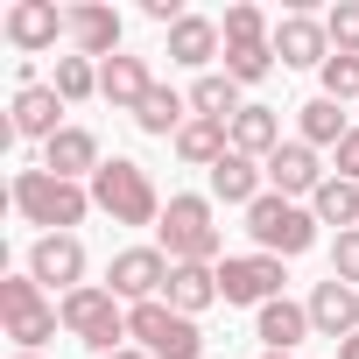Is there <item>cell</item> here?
<instances>
[{
	"mask_svg": "<svg viewBox=\"0 0 359 359\" xmlns=\"http://www.w3.org/2000/svg\"><path fill=\"white\" fill-rule=\"evenodd\" d=\"M50 85H57L64 106H85V99H99V64H92V57H57Z\"/></svg>",
	"mask_w": 359,
	"mask_h": 359,
	"instance_id": "30",
	"label": "cell"
},
{
	"mask_svg": "<svg viewBox=\"0 0 359 359\" xmlns=\"http://www.w3.org/2000/svg\"><path fill=\"white\" fill-rule=\"evenodd\" d=\"M275 148H282V113H275V106H240V120H233V155L268 162Z\"/></svg>",
	"mask_w": 359,
	"mask_h": 359,
	"instance_id": "27",
	"label": "cell"
},
{
	"mask_svg": "<svg viewBox=\"0 0 359 359\" xmlns=\"http://www.w3.org/2000/svg\"><path fill=\"white\" fill-rule=\"evenodd\" d=\"M254 198H268V169L254 162V155H226L219 169H212V205H254Z\"/></svg>",
	"mask_w": 359,
	"mask_h": 359,
	"instance_id": "22",
	"label": "cell"
},
{
	"mask_svg": "<svg viewBox=\"0 0 359 359\" xmlns=\"http://www.w3.org/2000/svg\"><path fill=\"white\" fill-rule=\"evenodd\" d=\"M338 176H352V184H359V127L338 141Z\"/></svg>",
	"mask_w": 359,
	"mask_h": 359,
	"instance_id": "34",
	"label": "cell"
},
{
	"mask_svg": "<svg viewBox=\"0 0 359 359\" xmlns=\"http://www.w3.org/2000/svg\"><path fill=\"white\" fill-rule=\"evenodd\" d=\"M324 36H331V57H359V0H338L324 15Z\"/></svg>",
	"mask_w": 359,
	"mask_h": 359,
	"instance_id": "31",
	"label": "cell"
},
{
	"mask_svg": "<svg viewBox=\"0 0 359 359\" xmlns=\"http://www.w3.org/2000/svg\"><path fill=\"white\" fill-rule=\"evenodd\" d=\"M240 106H247V99H240V85H233L226 71H205V78L191 85V113H198V120H226V127H233Z\"/></svg>",
	"mask_w": 359,
	"mask_h": 359,
	"instance_id": "29",
	"label": "cell"
},
{
	"mask_svg": "<svg viewBox=\"0 0 359 359\" xmlns=\"http://www.w3.org/2000/svg\"><path fill=\"white\" fill-rule=\"evenodd\" d=\"M268 359H296V352H268Z\"/></svg>",
	"mask_w": 359,
	"mask_h": 359,
	"instance_id": "38",
	"label": "cell"
},
{
	"mask_svg": "<svg viewBox=\"0 0 359 359\" xmlns=\"http://www.w3.org/2000/svg\"><path fill=\"white\" fill-rule=\"evenodd\" d=\"M303 303H310V331H317V338H338V345H345V338L359 331V289H352V282L331 275V282H317Z\"/></svg>",
	"mask_w": 359,
	"mask_h": 359,
	"instance_id": "18",
	"label": "cell"
},
{
	"mask_svg": "<svg viewBox=\"0 0 359 359\" xmlns=\"http://www.w3.org/2000/svg\"><path fill=\"white\" fill-rule=\"evenodd\" d=\"M92 205L113 219V226H162V191H155V176L134 162V155H106V169L92 176Z\"/></svg>",
	"mask_w": 359,
	"mask_h": 359,
	"instance_id": "3",
	"label": "cell"
},
{
	"mask_svg": "<svg viewBox=\"0 0 359 359\" xmlns=\"http://www.w3.org/2000/svg\"><path fill=\"white\" fill-rule=\"evenodd\" d=\"M43 169H50V176H64V184H92V176L106 169V155H99V134L71 120V127H64V134L43 148Z\"/></svg>",
	"mask_w": 359,
	"mask_h": 359,
	"instance_id": "17",
	"label": "cell"
},
{
	"mask_svg": "<svg viewBox=\"0 0 359 359\" xmlns=\"http://www.w3.org/2000/svg\"><path fill=\"white\" fill-rule=\"evenodd\" d=\"M120 36H127L120 8H106V0H78V8H71V57L113 64L120 57Z\"/></svg>",
	"mask_w": 359,
	"mask_h": 359,
	"instance_id": "13",
	"label": "cell"
},
{
	"mask_svg": "<svg viewBox=\"0 0 359 359\" xmlns=\"http://www.w3.org/2000/svg\"><path fill=\"white\" fill-rule=\"evenodd\" d=\"M162 303H169V310H184V317L212 310V303H219V268H205V261L169 268V289H162Z\"/></svg>",
	"mask_w": 359,
	"mask_h": 359,
	"instance_id": "24",
	"label": "cell"
},
{
	"mask_svg": "<svg viewBox=\"0 0 359 359\" xmlns=\"http://www.w3.org/2000/svg\"><path fill=\"white\" fill-rule=\"evenodd\" d=\"M155 240H162V254L184 268V261H205V268H219L226 261V233H219V205L212 198H198V191H176L169 205H162V226H155Z\"/></svg>",
	"mask_w": 359,
	"mask_h": 359,
	"instance_id": "2",
	"label": "cell"
},
{
	"mask_svg": "<svg viewBox=\"0 0 359 359\" xmlns=\"http://www.w3.org/2000/svg\"><path fill=\"white\" fill-rule=\"evenodd\" d=\"M64 127H71V120H64V99H57V85H50V78L15 92V120H8V134H15V141H43V148H50Z\"/></svg>",
	"mask_w": 359,
	"mask_h": 359,
	"instance_id": "16",
	"label": "cell"
},
{
	"mask_svg": "<svg viewBox=\"0 0 359 359\" xmlns=\"http://www.w3.org/2000/svg\"><path fill=\"white\" fill-rule=\"evenodd\" d=\"M0 324H8V338L22 345V352H43L50 338H57V324H64V310L43 296V282L22 268V275H0Z\"/></svg>",
	"mask_w": 359,
	"mask_h": 359,
	"instance_id": "7",
	"label": "cell"
},
{
	"mask_svg": "<svg viewBox=\"0 0 359 359\" xmlns=\"http://www.w3.org/2000/svg\"><path fill=\"white\" fill-rule=\"evenodd\" d=\"M127 338H134L148 359H205V331H198V317L169 310L162 296L127 310Z\"/></svg>",
	"mask_w": 359,
	"mask_h": 359,
	"instance_id": "8",
	"label": "cell"
},
{
	"mask_svg": "<svg viewBox=\"0 0 359 359\" xmlns=\"http://www.w3.org/2000/svg\"><path fill=\"white\" fill-rule=\"evenodd\" d=\"M219 36H226V78L233 85H261L275 71V22L254 8V0H233Z\"/></svg>",
	"mask_w": 359,
	"mask_h": 359,
	"instance_id": "4",
	"label": "cell"
},
{
	"mask_svg": "<svg viewBox=\"0 0 359 359\" xmlns=\"http://www.w3.org/2000/svg\"><path fill=\"white\" fill-rule=\"evenodd\" d=\"M338 359H359V331H352V338H345V345H338Z\"/></svg>",
	"mask_w": 359,
	"mask_h": 359,
	"instance_id": "36",
	"label": "cell"
},
{
	"mask_svg": "<svg viewBox=\"0 0 359 359\" xmlns=\"http://www.w3.org/2000/svg\"><path fill=\"white\" fill-rule=\"evenodd\" d=\"M15 359H43V352H15Z\"/></svg>",
	"mask_w": 359,
	"mask_h": 359,
	"instance_id": "37",
	"label": "cell"
},
{
	"mask_svg": "<svg viewBox=\"0 0 359 359\" xmlns=\"http://www.w3.org/2000/svg\"><path fill=\"white\" fill-rule=\"evenodd\" d=\"M184 120H191V92H176V85H155V92L141 99V113H134V127L155 134V141H176Z\"/></svg>",
	"mask_w": 359,
	"mask_h": 359,
	"instance_id": "25",
	"label": "cell"
},
{
	"mask_svg": "<svg viewBox=\"0 0 359 359\" xmlns=\"http://www.w3.org/2000/svg\"><path fill=\"white\" fill-rule=\"evenodd\" d=\"M0 36L15 43L22 64H36L43 50L71 43V8H57V0H15V8L0 15Z\"/></svg>",
	"mask_w": 359,
	"mask_h": 359,
	"instance_id": "9",
	"label": "cell"
},
{
	"mask_svg": "<svg viewBox=\"0 0 359 359\" xmlns=\"http://www.w3.org/2000/svg\"><path fill=\"white\" fill-rule=\"evenodd\" d=\"M29 275H36L43 289H57V296L85 289V240H78V233H43V240L29 247Z\"/></svg>",
	"mask_w": 359,
	"mask_h": 359,
	"instance_id": "12",
	"label": "cell"
},
{
	"mask_svg": "<svg viewBox=\"0 0 359 359\" xmlns=\"http://www.w3.org/2000/svg\"><path fill=\"white\" fill-rule=\"evenodd\" d=\"M219 50H226V36H219L212 15H184V22L169 29V64H184V71H205Z\"/></svg>",
	"mask_w": 359,
	"mask_h": 359,
	"instance_id": "23",
	"label": "cell"
},
{
	"mask_svg": "<svg viewBox=\"0 0 359 359\" xmlns=\"http://www.w3.org/2000/svg\"><path fill=\"white\" fill-rule=\"evenodd\" d=\"M275 64L282 71H324L331 64V36L317 15H282L275 22Z\"/></svg>",
	"mask_w": 359,
	"mask_h": 359,
	"instance_id": "15",
	"label": "cell"
},
{
	"mask_svg": "<svg viewBox=\"0 0 359 359\" xmlns=\"http://www.w3.org/2000/svg\"><path fill=\"white\" fill-rule=\"evenodd\" d=\"M8 198H15V212H22L29 226H43V233H78V226L99 212V205H92V184H64V176H50L43 162H36V169H15Z\"/></svg>",
	"mask_w": 359,
	"mask_h": 359,
	"instance_id": "1",
	"label": "cell"
},
{
	"mask_svg": "<svg viewBox=\"0 0 359 359\" xmlns=\"http://www.w3.org/2000/svg\"><path fill=\"white\" fill-rule=\"evenodd\" d=\"M282 261L275 254H226L219 261V303H247V310H268L282 296Z\"/></svg>",
	"mask_w": 359,
	"mask_h": 359,
	"instance_id": "10",
	"label": "cell"
},
{
	"mask_svg": "<svg viewBox=\"0 0 359 359\" xmlns=\"http://www.w3.org/2000/svg\"><path fill=\"white\" fill-rule=\"evenodd\" d=\"M261 169H268V191H275V198H289V205H296V198H317V184L331 176V169L317 162V148H310V141H282Z\"/></svg>",
	"mask_w": 359,
	"mask_h": 359,
	"instance_id": "14",
	"label": "cell"
},
{
	"mask_svg": "<svg viewBox=\"0 0 359 359\" xmlns=\"http://www.w3.org/2000/svg\"><path fill=\"white\" fill-rule=\"evenodd\" d=\"M57 310H64V331H71L85 352H99V359H106V352H120V338H127V303H120L106 282L71 289Z\"/></svg>",
	"mask_w": 359,
	"mask_h": 359,
	"instance_id": "6",
	"label": "cell"
},
{
	"mask_svg": "<svg viewBox=\"0 0 359 359\" xmlns=\"http://www.w3.org/2000/svg\"><path fill=\"white\" fill-rule=\"evenodd\" d=\"M345 134H352V127H345V106H338V99H324V92H317V99H303V106H296V141H310V148H331V155H338V141H345Z\"/></svg>",
	"mask_w": 359,
	"mask_h": 359,
	"instance_id": "26",
	"label": "cell"
},
{
	"mask_svg": "<svg viewBox=\"0 0 359 359\" xmlns=\"http://www.w3.org/2000/svg\"><path fill=\"white\" fill-rule=\"evenodd\" d=\"M169 268H176V261H169L162 247H120L113 268H106V289L134 310V303H155V296L169 289Z\"/></svg>",
	"mask_w": 359,
	"mask_h": 359,
	"instance_id": "11",
	"label": "cell"
},
{
	"mask_svg": "<svg viewBox=\"0 0 359 359\" xmlns=\"http://www.w3.org/2000/svg\"><path fill=\"white\" fill-rule=\"evenodd\" d=\"M254 338H261L268 352H296L303 338H317V331H310V303H289V296H275L268 310H254Z\"/></svg>",
	"mask_w": 359,
	"mask_h": 359,
	"instance_id": "20",
	"label": "cell"
},
{
	"mask_svg": "<svg viewBox=\"0 0 359 359\" xmlns=\"http://www.w3.org/2000/svg\"><path fill=\"white\" fill-rule=\"evenodd\" d=\"M317 85H324V99L352 106V99H359V57H331V64L317 71Z\"/></svg>",
	"mask_w": 359,
	"mask_h": 359,
	"instance_id": "32",
	"label": "cell"
},
{
	"mask_svg": "<svg viewBox=\"0 0 359 359\" xmlns=\"http://www.w3.org/2000/svg\"><path fill=\"white\" fill-rule=\"evenodd\" d=\"M155 92V71H148V57H113V64H99V99L113 106V113H141V99Z\"/></svg>",
	"mask_w": 359,
	"mask_h": 359,
	"instance_id": "19",
	"label": "cell"
},
{
	"mask_svg": "<svg viewBox=\"0 0 359 359\" xmlns=\"http://www.w3.org/2000/svg\"><path fill=\"white\" fill-rule=\"evenodd\" d=\"M331 275H338V282H352V289H359V226H352V233H338V240H331Z\"/></svg>",
	"mask_w": 359,
	"mask_h": 359,
	"instance_id": "33",
	"label": "cell"
},
{
	"mask_svg": "<svg viewBox=\"0 0 359 359\" xmlns=\"http://www.w3.org/2000/svg\"><path fill=\"white\" fill-rule=\"evenodd\" d=\"M247 240H254V254H275V261H296V254H310L317 247V212L310 205H289V198H254L247 205Z\"/></svg>",
	"mask_w": 359,
	"mask_h": 359,
	"instance_id": "5",
	"label": "cell"
},
{
	"mask_svg": "<svg viewBox=\"0 0 359 359\" xmlns=\"http://www.w3.org/2000/svg\"><path fill=\"white\" fill-rule=\"evenodd\" d=\"M106 359H148V352H141V345H120V352H106Z\"/></svg>",
	"mask_w": 359,
	"mask_h": 359,
	"instance_id": "35",
	"label": "cell"
},
{
	"mask_svg": "<svg viewBox=\"0 0 359 359\" xmlns=\"http://www.w3.org/2000/svg\"><path fill=\"white\" fill-rule=\"evenodd\" d=\"M310 212H317V226H338V233H352V226H359V184L331 169L324 184H317V198H310Z\"/></svg>",
	"mask_w": 359,
	"mask_h": 359,
	"instance_id": "28",
	"label": "cell"
},
{
	"mask_svg": "<svg viewBox=\"0 0 359 359\" xmlns=\"http://www.w3.org/2000/svg\"><path fill=\"white\" fill-rule=\"evenodd\" d=\"M169 148L184 155L191 169H205V176H212V169L233 155V127H226V120H198V113H191V120H184V134H176Z\"/></svg>",
	"mask_w": 359,
	"mask_h": 359,
	"instance_id": "21",
	"label": "cell"
}]
</instances>
